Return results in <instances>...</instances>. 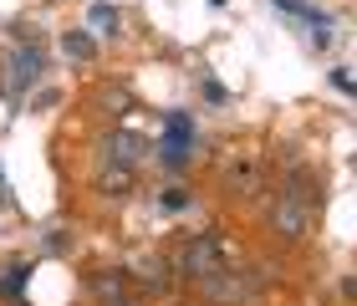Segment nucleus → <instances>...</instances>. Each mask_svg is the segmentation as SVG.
<instances>
[{
	"instance_id": "4",
	"label": "nucleus",
	"mask_w": 357,
	"mask_h": 306,
	"mask_svg": "<svg viewBox=\"0 0 357 306\" xmlns=\"http://www.w3.org/2000/svg\"><path fill=\"white\" fill-rule=\"evenodd\" d=\"M87 26L97 31V36H118V31H123V15H118V6H107V0H97V6L87 10Z\"/></svg>"
},
{
	"instance_id": "13",
	"label": "nucleus",
	"mask_w": 357,
	"mask_h": 306,
	"mask_svg": "<svg viewBox=\"0 0 357 306\" xmlns=\"http://www.w3.org/2000/svg\"><path fill=\"white\" fill-rule=\"evenodd\" d=\"M209 6H225V0H209Z\"/></svg>"
},
{
	"instance_id": "7",
	"label": "nucleus",
	"mask_w": 357,
	"mask_h": 306,
	"mask_svg": "<svg viewBox=\"0 0 357 306\" xmlns=\"http://www.w3.org/2000/svg\"><path fill=\"white\" fill-rule=\"evenodd\" d=\"M138 148H143V143H138V138H128V133H123V138H107V158H123L128 169L138 164Z\"/></svg>"
},
{
	"instance_id": "9",
	"label": "nucleus",
	"mask_w": 357,
	"mask_h": 306,
	"mask_svg": "<svg viewBox=\"0 0 357 306\" xmlns=\"http://www.w3.org/2000/svg\"><path fill=\"white\" fill-rule=\"evenodd\" d=\"M92 291H97V296H107V301H112V296H123V270H118V281H112V270H102V276L92 281Z\"/></svg>"
},
{
	"instance_id": "10",
	"label": "nucleus",
	"mask_w": 357,
	"mask_h": 306,
	"mask_svg": "<svg viewBox=\"0 0 357 306\" xmlns=\"http://www.w3.org/2000/svg\"><path fill=\"white\" fill-rule=\"evenodd\" d=\"M189 204V189H164V209H184Z\"/></svg>"
},
{
	"instance_id": "8",
	"label": "nucleus",
	"mask_w": 357,
	"mask_h": 306,
	"mask_svg": "<svg viewBox=\"0 0 357 306\" xmlns=\"http://www.w3.org/2000/svg\"><path fill=\"white\" fill-rule=\"evenodd\" d=\"M26 276H31V261H15L10 270H6V276H0V291H21V286H26Z\"/></svg>"
},
{
	"instance_id": "12",
	"label": "nucleus",
	"mask_w": 357,
	"mask_h": 306,
	"mask_svg": "<svg viewBox=\"0 0 357 306\" xmlns=\"http://www.w3.org/2000/svg\"><path fill=\"white\" fill-rule=\"evenodd\" d=\"M0 204H10V194H6V174H0Z\"/></svg>"
},
{
	"instance_id": "2",
	"label": "nucleus",
	"mask_w": 357,
	"mask_h": 306,
	"mask_svg": "<svg viewBox=\"0 0 357 306\" xmlns=\"http://www.w3.org/2000/svg\"><path fill=\"white\" fill-rule=\"evenodd\" d=\"M275 10H286V15H296V21H306V26H312V41H317V46L332 41V15L321 10V6H312V0H275Z\"/></svg>"
},
{
	"instance_id": "14",
	"label": "nucleus",
	"mask_w": 357,
	"mask_h": 306,
	"mask_svg": "<svg viewBox=\"0 0 357 306\" xmlns=\"http://www.w3.org/2000/svg\"><path fill=\"white\" fill-rule=\"evenodd\" d=\"M10 306H26V301H10Z\"/></svg>"
},
{
	"instance_id": "1",
	"label": "nucleus",
	"mask_w": 357,
	"mask_h": 306,
	"mask_svg": "<svg viewBox=\"0 0 357 306\" xmlns=\"http://www.w3.org/2000/svg\"><path fill=\"white\" fill-rule=\"evenodd\" d=\"M194 143H199V128H194L189 112H169L164 118V138H158V158H164L169 169H184Z\"/></svg>"
},
{
	"instance_id": "5",
	"label": "nucleus",
	"mask_w": 357,
	"mask_h": 306,
	"mask_svg": "<svg viewBox=\"0 0 357 306\" xmlns=\"http://www.w3.org/2000/svg\"><path fill=\"white\" fill-rule=\"evenodd\" d=\"M275 230H286L291 240L306 230V209H301V199H281V209H275Z\"/></svg>"
},
{
	"instance_id": "11",
	"label": "nucleus",
	"mask_w": 357,
	"mask_h": 306,
	"mask_svg": "<svg viewBox=\"0 0 357 306\" xmlns=\"http://www.w3.org/2000/svg\"><path fill=\"white\" fill-rule=\"evenodd\" d=\"M332 87H337V92H352V72L337 67V72H332Z\"/></svg>"
},
{
	"instance_id": "6",
	"label": "nucleus",
	"mask_w": 357,
	"mask_h": 306,
	"mask_svg": "<svg viewBox=\"0 0 357 306\" xmlns=\"http://www.w3.org/2000/svg\"><path fill=\"white\" fill-rule=\"evenodd\" d=\"M61 52H67V56H77V61H87V56L97 52V46H92V36H87V31H67V36H61Z\"/></svg>"
},
{
	"instance_id": "3",
	"label": "nucleus",
	"mask_w": 357,
	"mask_h": 306,
	"mask_svg": "<svg viewBox=\"0 0 357 306\" xmlns=\"http://www.w3.org/2000/svg\"><path fill=\"white\" fill-rule=\"evenodd\" d=\"M31 77H41V52L36 46H21L15 61H10V87H26Z\"/></svg>"
}]
</instances>
